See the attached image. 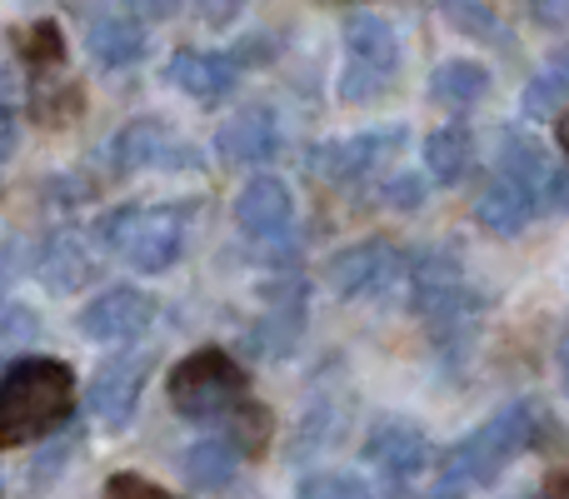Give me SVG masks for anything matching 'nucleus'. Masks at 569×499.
<instances>
[{"instance_id":"obj_14","label":"nucleus","mask_w":569,"mask_h":499,"mask_svg":"<svg viewBox=\"0 0 569 499\" xmlns=\"http://www.w3.org/2000/svg\"><path fill=\"white\" fill-rule=\"evenodd\" d=\"M365 455H370V465L385 475V480L405 485L415 480V475L425 470V460H430V445H425V435L415 430V425L405 420H385L370 430V445H365Z\"/></svg>"},{"instance_id":"obj_16","label":"nucleus","mask_w":569,"mask_h":499,"mask_svg":"<svg viewBox=\"0 0 569 499\" xmlns=\"http://www.w3.org/2000/svg\"><path fill=\"white\" fill-rule=\"evenodd\" d=\"M220 150H226L230 160H240V166H260V160H270L280 150V126L270 110H246L240 120H230L226 130H220Z\"/></svg>"},{"instance_id":"obj_21","label":"nucleus","mask_w":569,"mask_h":499,"mask_svg":"<svg viewBox=\"0 0 569 499\" xmlns=\"http://www.w3.org/2000/svg\"><path fill=\"white\" fill-rule=\"evenodd\" d=\"M236 460H240V455L230 450V445L200 440L196 450L186 455V480L200 485V490H226V485L236 480Z\"/></svg>"},{"instance_id":"obj_32","label":"nucleus","mask_w":569,"mask_h":499,"mask_svg":"<svg viewBox=\"0 0 569 499\" xmlns=\"http://www.w3.org/2000/svg\"><path fill=\"white\" fill-rule=\"evenodd\" d=\"M0 499H6V475H0Z\"/></svg>"},{"instance_id":"obj_24","label":"nucleus","mask_w":569,"mask_h":499,"mask_svg":"<svg viewBox=\"0 0 569 499\" xmlns=\"http://www.w3.org/2000/svg\"><path fill=\"white\" fill-rule=\"evenodd\" d=\"M106 499H176V495H166L160 485H150L146 475H110Z\"/></svg>"},{"instance_id":"obj_19","label":"nucleus","mask_w":569,"mask_h":499,"mask_svg":"<svg viewBox=\"0 0 569 499\" xmlns=\"http://www.w3.org/2000/svg\"><path fill=\"white\" fill-rule=\"evenodd\" d=\"M470 160H475V140L465 126H445L425 140V170H430L435 186H455V180L470 176Z\"/></svg>"},{"instance_id":"obj_29","label":"nucleus","mask_w":569,"mask_h":499,"mask_svg":"<svg viewBox=\"0 0 569 499\" xmlns=\"http://www.w3.org/2000/svg\"><path fill=\"white\" fill-rule=\"evenodd\" d=\"M10 146H16V120H10V106H6V96H0V160L10 156Z\"/></svg>"},{"instance_id":"obj_20","label":"nucleus","mask_w":569,"mask_h":499,"mask_svg":"<svg viewBox=\"0 0 569 499\" xmlns=\"http://www.w3.org/2000/svg\"><path fill=\"white\" fill-rule=\"evenodd\" d=\"M90 265H96V255L80 236H50L40 250V280L50 290H76V285H86Z\"/></svg>"},{"instance_id":"obj_10","label":"nucleus","mask_w":569,"mask_h":499,"mask_svg":"<svg viewBox=\"0 0 569 499\" xmlns=\"http://www.w3.org/2000/svg\"><path fill=\"white\" fill-rule=\"evenodd\" d=\"M150 320H156V300H150L146 290H106L100 300L86 305V315H80V335H86V340L120 345V340L146 335Z\"/></svg>"},{"instance_id":"obj_25","label":"nucleus","mask_w":569,"mask_h":499,"mask_svg":"<svg viewBox=\"0 0 569 499\" xmlns=\"http://www.w3.org/2000/svg\"><path fill=\"white\" fill-rule=\"evenodd\" d=\"M36 310H26V305H10L0 300V340H26V335H36Z\"/></svg>"},{"instance_id":"obj_2","label":"nucleus","mask_w":569,"mask_h":499,"mask_svg":"<svg viewBox=\"0 0 569 499\" xmlns=\"http://www.w3.org/2000/svg\"><path fill=\"white\" fill-rule=\"evenodd\" d=\"M540 435V410L530 400H515L495 410L480 430H470L455 450L440 455L430 475V499H470L480 485H490L510 460H520Z\"/></svg>"},{"instance_id":"obj_3","label":"nucleus","mask_w":569,"mask_h":499,"mask_svg":"<svg viewBox=\"0 0 569 499\" xmlns=\"http://www.w3.org/2000/svg\"><path fill=\"white\" fill-rule=\"evenodd\" d=\"M76 410V375L50 355H26L0 375V450L56 435Z\"/></svg>"},{"instance_id":"obj_5","label":"nucleus","mask_w":569,"mask_h":499,"mask_svg":"<svg viewBox=\"0 0 569 499\" xmlns=\"http://www.w3.org/2000/svg\"><path fill=\"white\" fill-rule=\"evenodd\" d=\"M400 70V36L385 16L375 10H355L345 20V76H340V96L345 100H375L395 86Z\"/></svg>"},{"instance_id":"obj_18","label":"nucleus","mask_w":569,"mask_h":499,"mask_svg":"<svg viewBox=\"0 0 569 499\" xmlns=\"http://www.w3.org/2000/svg\"><path fill=\"white\" fill-rule=\"evenodd\" d=\"M90 56H96L100 66H110V70L140 60V56H146V30H140V20L136 16H100V20H90Z\"/></svg>"},{"instance_id":"obj_27","label":"nucleus","mask_w":569,"mask_h":499,"mask_svg":"<svg viewBox=\"0 0 569 499\" xmlns=\"http://www.w3.org/2000/svg\"><path fill=\"white\" fill-rule=\"evenodd\" d=\"M445 16H450L460 30H475V36H495V30H500L495 10H485V6H450Z\"/></svg>"},{"instance_id":"obj_17","label":"nucleus","mask_w":569,"mask_h":499,"mask_svg":"<svg viewBox=\"0 0 569 499\" xmlns=\"http://www.w3.org/2000/svg\"><path fill=\"white\" fill-rule=\"evenodd\" d=\"M490 96V70L480 60H445L440 70L430 76V100L450 110H470Z\"/></svg>"},{"instance_id":"obj_9","label":"nucleus","mask_w":569,"mask_h":499,"mask_svg":"<svg viewBox=\"0 0 569 499\" xmlns=\"http://www.w3.org/2000/svg\"><path fill=\"white\" fill-rule=\"evenodd\" d=\"M290 220H295V200L290 186L276 176H256L236 200V226L246 230L260 246H290Z\"/></svg>"},{"instance_id":"obj_15","label":"nucleus","mask_w":569,"mask_h":499,"mask_svg":"<svg viewBox=\"0 0 569 499\" xmlns=\"http://www.w3.org/2000/svg\"><path fill=\"white\" fill-rule=\"evenodd\" d=\"M535 210H540L535 206V190L525 186V180L505 176V170L480 190V200H475V220H480L485 230H495V236H520L535 220Z\"/></svg>"},{"instance_id":"obj_11","label":"nucleus","mask_w":569,"mask_h":499,"mask_svg":"<svg viewBox=\"0 0 569 499\" xmlns=\"http://www.w3.org/2000/svg\"><path fill=\"white\" fill-rule=\"evenodd\" d=\"M400 146H405V130H400V126H390V130H365V136L330 140V146H320V150L310 156V166L320 170L325 180H360V176H370L375 166H385V160H390Z\"/></svg>"},{"instance_id":"obj_26","label":"nucleus","mask_w":569,"mask_h":499,"mask_svg":"<svg viewBox=\"0 0 569 499\" xmlns=\"http://www.w3.org/2000/svg\"><path fill=\"white\" fill-rule=\"evenodd\" d=\"M540 210L569 216V170L550 166V176H545V186H540Z\"/></svg>"},{"instance_id":"obj_23","label":"nucleus","mask_w":569,"mask_h":499,"mask_svg":"<svg viewBox=\"0 0 569 499\" xmlns=\"http://www.w3.org/2000/svg\"><path fill=\"white\" fill-rule=\"evenodd\" d=\"M295 499H375V490L355 475H310Z\"/></svg>"},{"instance_id":"obj_13","label":"nucleus","mask_w":569,"mask_h":499,"mask_svg":"<svg viewBox=\"0 0 569 499\" xmlns=\"http://www.w3.org/2000/svg\"><path fill=\"white\" fill-rule=\"evenodd\" d=\"M166 70H170V80H176L186 96H196V100H206V106H216V100H226L230 90H236L240 60L226 56V50H176Z\"/></svg>"},{"instance_id":"obj_12","label":"nucleus","mask_w":569,"mask_h":499,"mask_svg":"<svg viewBox=\"0 0 569 499\" xmlns=\"http://www.w3.org/2000/svg\"><path fill=\"white\" fill-rule=\"evenodd\" d=\"M116 166L120 170H146V166H200V150L186 146V140H176L160 120H136V126H126L116 136Z\"/></svg>"},{"instance_id":"obj_31","label":"nucleus","mask_w":569,"mask_h":499,"mask_svg":"<svg viewBox=\"0 0 569 499\" xmlns=\"http://www.w3.org/2000/svg\"><path fill=\"white\" fill-rule=\"evenodd\" d=\"M560 146H565V156H569V110H565V120H560Z\"/></svg>"},{"instance_id":"obj_1","label":"nucleus","mask_w":569,"mask_h":499,"mask_svg":"<svg viewBox=\"0 0 569 499\" xmlns=\"http://www.w3.org/2000/svg\"><path fill=\"white\" fill-rule=\"evenodd\" d=\"M170 405L196 425H216V440L236 455H260L270 440V415L250 400V380L226 350H196L170 375Z\"/></svg>"},{"instance_id":"obj_7","label":"nucleus","mask_w":569,"mask_h":499,"mask_svg":"<svg viewBox=\"0 0 569 499\" xmlns=\"http://www.w3.org/2000/svg\"><path fill=\"white\" fill-rule=\"evenodd\" d=\"M410 300L430 325H455L470 310V290H465V270L455 250H425L410 265Z\"/></svg>"},{"instance_id":"obj_30","label":"nucleus","mask_w":569,"mask_h":499,"mask_svg":"<svg viewBox=\"0 0 569 499\" xmlns=\"http://www.w3.org/2000/svg\"><path fill=\"white\" fill-rule=\"evenodd\" d=\"M560 380H565V390H569V330L560 335Z\"/></svg>"},{"instance_id":"obj_4","label":"nucleus","mask_w":569,"mask_h":499,"mask_svg":"<svg viewBox=\"0 0 569 499\" xmlns=\"http://www.w3.org/2000/svg\"><path fill=\"white\" fill-rule=\"evenodd\" d=\"M96 246L100 250H116L126 265L136 270L156 275L166 265H176L180 246H186V210H136V206H120L100 220L96 230Z\"/></svg>"},{"instance_id":"obj_28","label":"nucleus","mask_w":569,"mask_h":499,"mask_svg":"<svg viewBox=\"0 0 569 499\" xmlns=\"http://www.w3.org/2000/svg\"><path fill=\"white\" fill-rule=\"evenodd\" d=\"M420 196H425V186L415 176H400V180H390V186H385V200H395L400 210H415V206H420Z\"/></svg>"},{"instance_id":"obj_22","label":"nucleus","mask_w":569,"mask_h":499,"mask_svg":"<svg viewBox=\"0 0 569 499\" xmlns=\"http://www.w3.org/2000/svg\"><path fill=\"white\" fill-rule=\"evenodd\" d=\"M565 100H569V56L550 60V66L530 80V90H525V116L550 120V116H560L565 110Z\"/></svg>"},{"instance_id":"obj_8","label":"nucleus","mask_w":569,"mask_h":499,"mask_svg":"<svg viewBox=\"0 0 569 499\" xmlns=\"http://www.w3.org/2000/svg\"><path fill=\"white\" fill-rule=\"evenodd\" d=\"M150 350H136V355H116V360L100 365V375L90 380V410L106 430H126L136 420V405H140V390H146V375H150Z\"/></svg>"},{"instance_id":"obj_6","label":"nucleus","mask_w":569,"mask_h":499,"mask_svg":"<svg viewBox=\"0 0 569 499\" xmlns=\"http://www.w3.org/2000/svg\"><path fill=\"white\" fill-rule=\"evenodd\" d=\"M325 280L345 300H370V295H390L400 280H410V260L390 240H365V246H350L335 255Z\"/></svg>"}]
</instances>
